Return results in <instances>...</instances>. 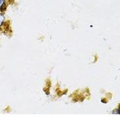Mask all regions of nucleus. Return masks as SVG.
<instances>
[{"label": "nucleus", "mask_w": 120, "mask_h": 135, "mask_svg": "<svg viewBox=\"0 0 120 135\" xmlns=\"http://www.w3.org/2000/svg\"><path fill=\"white\" fill-rule=\"evenodd\" d=\"M4 3V0H0V9L1 7L2 6V4Z\"/></svg>", "instance_id": "nucleus-3"}, {"label": "nucleus", "mask_w": 120, "mask_h": 135, "mask_svg": "<svg viewBox=\"0 0 120 135\" xmlns=\"http://www.w3.org/2000/svg\"><path fill=\"white\" fill-rule=\"evenodd\" d=\"M4 20V17L2 14H0V26L2 24Z\"/></svg>", "instance_id": "nucleus-1"}, {"label": "nucleus", "mask_w": 120, "mask_h": 135, "mask_svg": "<svg viewBox=\"0 0 120 135\" xmlns=\"http://www.w3.org/2000/svg\"><path fill=\"white\" fill-rule=\"evenodd\" d=\"M6 9V5L4 3L3 4H2V6L1 7V9H0V10L2 11V12H3Z\"/></svg>", "instance_id": "nucleus-2"}]
</instances>
